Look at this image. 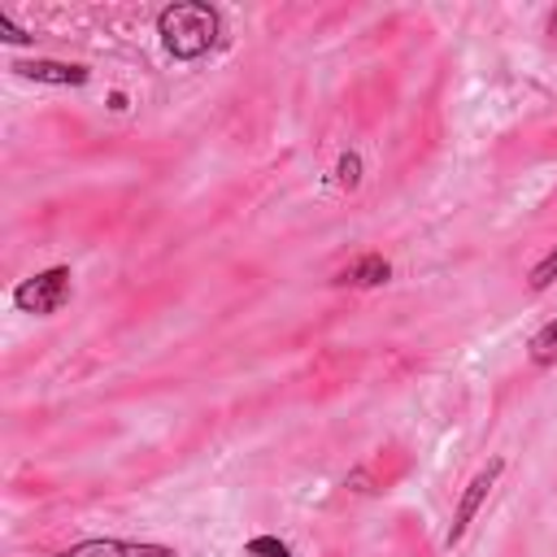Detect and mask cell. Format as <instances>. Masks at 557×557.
I'll use <instances>...</instances> for the list:
<instances>
[{"instance_id": "obj_1", "label": "cell", "mask_w": 557, "mask_h": 557, "mask_svg": "<svg viewBox=\"0 0 557 557\" xmlns=\"http://www.w3.org/2000/svg\"><path fill=\"white\" fill-rule=\"evenodd\" d=\"M157 30H161V44H165L170 57L196 61V57H205V52L213 48V39H218V13H213L209 4H200V0H183V4L161 9Z\"/></svg>"}, {"instance_id": "obj_2", "label": "cell", "mask_w": 557, "mask_h": 557, "mask_svg": "<svg viewBox=\"0 0 557 557\" xmlns=\"http://www.w3.org/2000/svg\"><path fill=\"white\" fill-rule=\"evenodd\" d=\"M70 278H74L70 265H48V270H39V274H30V278H22L13 287V305L22 313L48 318V313H57L70 300Z\"/></svg>"}, {"instance_id": "obj_3", "label": "cell", "mask_w": 557, "mask_h": 557, "mask_svg": "<svg viewBox=\"0 0 557 557\" xmlns=\"http://www.w3.org/2000/svg\"><path fill=\"white\" fill-rule=\"evenodd\" d=\"M500 470H505V457H492L470 483H466V492H461V500H457V509H453V522H448V535H444V544L448 548H457L461 540H466V531H470V522H474V513L483 509V500H487V492L496 487V479H500Z\"/></svg>"}, {"instance_id": "obj_4", "label": "cell", "mask_w": 557, "mask_h": 557, "mask_svg": "<svg viewBox=\"0 0 557 557\" xmlns=\"http://www.w3.org/2000/svg\"><path fill=\"white\" fill-rule=\"evenodd\" d=\"M57 557H174V548L144 544V540H78Z\"/></svg>"}, {"instance_id": "obj_5", "label": "cell", "mask_w": 557, "mask_h": 557, "mask_svg": "<svg viewBox=\"0 0 557 557\" xmlns=\"http://www.w3.org/2000/svg\"><path fill=\"white\" fill-rule=\"evenodd\" d=\"M13 70L22 78H35V83H52V87H83L87 83V65H70V61H13Z\"/></svg>"}, {"instance_id": "obj_6", "label": "cell", "mask_w": 557, "mask_h": 557, "mask_svg": "<svg viewBox=\"0 0 557 557\" xmlns=\"http://www.w3.org/2000/svg\"><path fill=\"white\" fill-rule=\"evenodd\" d=\"M387 278H392V265H387L379 252H366V257H357L352 265H344V270L335 274L339 287H379V283H387Z\"/></svg>"}, {"instance_id": "obj_7", "label": "cell", "mask_w": 557, "mask_h": 557, "mask_svg": "<svg viewBox=\"0 0 557 557\" xmlns=\"http://www.w3.org/2000/svg\"><path fill=\"white\" fill-rule=\"evenodd\" d=\"M527 357H531L535 366H557V318H553V322H544V326L531 335Z\"/></svg>"}, {"instance_id": "obj_8", "label": "cell", "mask_w": 557, "mask_h": 557, "mask_svg": "<svg viewBox=\"0 0 557 557\" xmlns=\"http://www.w3.org/2000/svg\"><path fill=\"white\" fill-rule=\"evenodd\" d=\"M248 553L252 557H292V548L283 540H274V535H252L248 540Z\"/></svg>"}, {"instance_id": "obj_9", "label": "cell", "mask_w": 557, "mask_h": 557, "mask_svg": "<svg viewBox=\"0 0 557 557\" xmlns=\"http://www.w3.org/2000/svg\"><path fill=\"white\" fill-rule=\"evenodd\" d=\"M553 278H557V248H548V257L531 270V292H544Z\"/></svg>"}, {"instance_id": "obj_10", "label": "cell", "mask_w": 557, "mask_h": 557, "mask_svg": "<svg viewBox=\"0 0 557 557\" xmlns=\"http://www.w3.org/2000/svg\"><path fill=\"white\" fill-rule=\"evenodd\" d=\"M335 174H339V187H357L361 183V157L357 152H344L339 165H335Z\"/></svg>"}, {"instance_id": "obj_11", "label": "cell", "mask_w": 557, "mask_h": 557, "mask_svg": "<svg viewBox=\"0 0 557 557\" xmlns=\"http://www.w3.org/2000/svg\"><path fill=\"white\" fill-rule=\"evenodd\" d=\"M0 39H4V44H26L30 35H26V30H22V26H17V22H13V17L0 9Z\"/></svg>"}]
</instances>
